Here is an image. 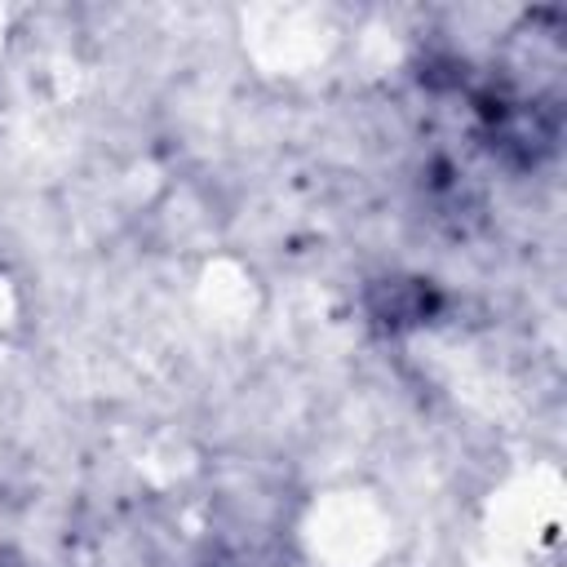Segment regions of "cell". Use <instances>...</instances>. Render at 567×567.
<instances>
[{
	"instance_id": "cell-1",
	"label": "cell",
	"mask_w": 567,
	"mask_h": 567,
	"mask_svg": "<svg viewBox=\"0 0 567 567\" xmlns=\"http://www.w3.org/2000/svg\"><path fill=\"white\" fill-rule=\"evenodd\" d=\"M208 567H306V563L284 540H266L261 532H248L239 540H226L208 558Z\"/></svg>"
},
{
	"instance_id": "cell-2",
	"label": "cell",
	"mask_w": 567,
	"mask_h": 567,
	"mask_svg": "<svg viewBox=\"0 0 567 567\" xmlns=\"http://www.w3.org/2000/svg\"><path fill=\"white\" fill-rule=\"evenodd\" d=\"M0 567H22V563H9V558H0Z\"/></svg>"
}]
</instances>
